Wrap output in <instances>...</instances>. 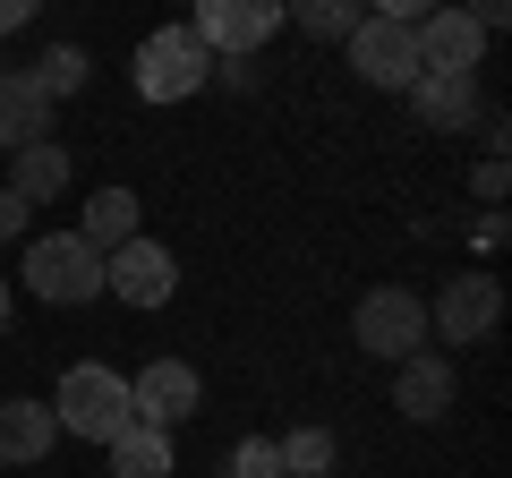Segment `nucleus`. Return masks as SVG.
I'll return each instance as SVG.
<instances>
[{
    "mask_svg": "<svg viewBox=\"0 0 512 478\" xmlns=\"http://www.w3.org/2000/svg\"><path fill=\"white\" fill-rule=\"evenodd\" d=\"M52 419H60V436L111 444L120 427H137V410H128V376L103 368V359H77V368L60 376V393H52Z\"/></svg>",
    "mask_w": 512,
    "mask_h": 478,
    "instance_id": "obj_1",
    "label": "nucleus"
},
{
    "mask_svg": "<svg viewBox=\"0 0 512 478\" xmlns=\"http://www.w3.org/2000/svg\"><path fill=\"white\" fill-rule=\"evenodd\" d=\"M410 111H419V129H436V137L478 129V111H487L478 69H419V77H410Z\"/></svg>",
    "mask_w": 512,
    "mask_h": 478,
    "instance_id": "obj_10",
    "label": "nucleus"
},
{
    "mask_svg": "<svg viewBox=\"0 0 512 478\" xmlns=\"http://www.w3.org/2000/svg\"><path fill=\"white\" fill-rule=\"evenodd\" d=\"M453 393H461V376H453L444 350H410V359H393V410H402V419L436 427L444 410H453Z\"/></svg>",
    "mask_w": 512,
    "mask_h": 478,
    "instance_id": "obj_11",
    "label": "nucleus"
},
{
    "mask_svg": "<svg viewBox=\"0 0 512 478\" xmlns=\"http://www.w3.org/2000/svg\"><path fill=\"white\" fill-rule=\"evenodd\" d=\"M470 18H478V35H495V26L512 18V0H470Z\"/></svg>",
    "mask_w": 512,
    "mask_h": 478,
    "instance_id": "obj_25",
    "label": "nucleus"
},
{
    "mask_svg": "<svg viewBox=\"0 0 512 478\" xmlns=\"http://www.w3.org/2000/svg\"><path fill=\"white\" fill-rule=\"evenodd\" d=\"M350 342H359L367 359H410V350H427V299L402 291V282L367 291L359 308H350Z\"/></svg>",
    "mask_w": 512,
    "mask_h": 478,
    "instance_id": "obj_4",
    "label": "nucleus"
},
{
    "mask_svg": "<svg viewBox=\"0 0 512 478\" xmlns=\"http://www.w3.org/2000/svg\"><path fill=\"white\" fill-rule=\"evenodd\" d=\"M359 18H367V0H282V26H299L316 43H342Z\"/></svg>",
    "mask_w": 512,
    "mask_h": 478,
    "instance_id": "obj_18",
    "label": "nucleus"
},
{
    "mask_svg": "<svg viewBox=\"0 0 512 478\" xmlns=\"http://www.w3.org/2000/svg\"><path fill=\"white\" fill-rule=\"evenodd\" d=\"M9 188H18L26 205L60 197V188H69V146H52V137H43V146H18L9 154Z\"/></svg>",
    "mask_w": 512,
    "mask_h": 478,
    "instance_id": "obj_15",
    "label": "nucleus"
},
{
    "mask_svg": "<svg viewBox=\"0 0 512 478\" xmlns=\"http://www.w3.org/2000/svg\"><path fill=\"white\" fill-rule=\"evenodd\" d=\"M26 299L43 308H86L103 299V248H86L77 231H52V239H26Z\"/></svg>",
    "mask_w": 512,
    "mask_h": 478,
    "instance_id": "obj_2",
    "label": "nucleus"
},
{
    "mask_svg": "<svg viewBox=\"0 0 512 478\" xmlns=\"http://www.w3.org/2000/svg\"><path fill=\"white\" fill-rule=\"evenodd\" d=\"M52 137V94L35 86V69H0V146H43Z\"/></svg>",
    "mask_w": 512,
    "mask_h": 478,
    "instance_id": "obj_13",
    "label": "nucleus"
},
{
    "mask_svg": "<svg viewBox=\"0 0 512 478\" xmlns=\"http://www.w3.org/2000/svg\"><path fill=\"white\" fill-rule=\"evenodd\" d=\"M26 214H35V205H26L9 180H0V239H26Z\"/></svg>",
    "mask_w": 512,
    "mask_h": 478,
    "instance_id": "obj_23",
    "label": "nucleus"
},
{
    "mask_svg": "<svg viewBox=\"0 0 512 478\" xmlns=\"http://www.w3.org/2000/svg\"><path fill=\"white\" fill-rule=\"evenodd\" d=\"M436 0H367V18H402V26H419Z\"/></svg>",
    "mask_w": 512,
    "mask_h": 478,
    "instance_id": "obj_24",
    "label": "nucleus"
},
{
    "mask_svg": "<svg viewBox=\"0 0 512 478\" xmlns=\"http://www.w3.org/2000/svg\"><path fill=\"white\" fill-rule=\"evenodd\" d=\"M137 214H146V205H137V188H103V197L86 205V222H77V239L111 257L120 239H137Z\"/></svg>",
    "mask_w": 512,
    "mask_h": 478,
    "instance_id": "obj_16",
    "label": "nucleus"
},
{
    "mask_svg": "<svg viewBox=\"0 0 512 478\" xmlns=\"http://www.w3.org/2000/svg\"><path fill=\"white\" fill-rule=\"evenodd\" d=\"M470 188H478V197H487V205H495V197H504V188H512V171H504V146H487V163L470 171Z\"/></svg>",
    "mask_w": 512,
    "mask_h": 478,
    "instance_id": "obj_22",
    "label": "nucleus"
},
{
    "mask_svg": "<svg viewBox=\"0 0 512 478\" xmlns=\"http://www.w3.org/2000/svg\"><path fill=\"white\" fill-rule=\"evenodd\" d=\"M52 436H60V419H52V402H0V461L18 470V461H43L52 453Z\"/></svg>",
    "mask_w": 512,
    "mask_h": 478,
    "instance_id": "obj_14",
    "label": "nucleus"
},
{
    "mask_svg": "<svg viewBox=\"0 0 512 478\" xmlns=\"http://www.w3.org/2000/svg\"><path fill=\"white\" fill-rule=\"evenodd\" d=\"M197 43L214 60H256L265 43L282 35V0H197Z\"/></svg>",
    "mask_w": 512,
    "mask_h": 478,
    "instance_id": "obj_5",
    "label": "nucleus"
},
{
    "mask_svg": "<svg viewBox=\"0 0 512 478\" xmlns=\"http://www.w3.org/2000/svg\"><path fill=\"white\" fill-rule=\"evenodd\" d=\"M342 52H350V69H359L367 86H384V94H410V77H419V35H410L402 18H359L342 35Z\"/></svg>",
    "mask_w": 512,
    "mask_h": 478,
    "instance_id": "obj_8",
    "label": "nucleus"
},
{
    "mask_svg": "<svg viewBox=\"0 0 512 478\" xmlns=\"http://www.w3.org/2000/svg\"><path fill=\"white\" fill-rule=\"evenodd\" d=\"M103 291L120 299V308H171V291H180V257H171L163 239H120L103 257Z\"/></svg>",
    "mask_w": 512,
    "mask_h": 478,
    "instance_id": "obj_7",
    "label": "nucleus"
},
{
    "mask_svg": "<svg viewBox=\"0 0 512 478\" xmlns=\"http://www.w3.org/2000/svg\"><path fill=\"white\" fill-rule=\"evenodd\" d=\"M86 69H94V60L77 52V43H52V52L35 60V86H43V94L60 103V94H77V86H86Z\"/></svg>",
    "mask_w": 512,
    "mask_h": 478,
    "instance_id": "obj_20",
    "label": "nucleus"
},
{
    "mask_svg": "<svg viewBox=\"0 0 512 478\" xmlns=\"http://www.w3.org/2000/svg\"><path fill=\"white\" fill-rule=\"evenodd\" d=\"M35 9H43V0H0V35H18V26L35 18Z\"/></svg>",
    "mask_w": 512,
    "mask_h": 478,
    "instance_id": "obj_26",
    "label": "nucleus"
},
{
    "mask_svg": "<svg viewBox=\"0 0 512 478\" xmlns=\"http://www.w3.org/2000/svg\"><path fill=\"white\" fill-rule=\"evenodd\" d=\"M197 402H205V385H197V368H188V359H154V368L128 376V410H137V427L180 436V427L197 419Z\"/></svg>",
    "mask_w": 512,
    "mask_h": 478,
    "instance_id": "obj_9",
    "label": "nucleus"
},
{
    "mask_svg": "<svg viewBox=\"0 0 512 478\" xmlns=\"http://www.w3.org/2000/svg\"><path fill=\"white\" fill-rule=\"evenodd\" d=\"M282 444V478H325L333 470V436L325 427H291V436H274Z\"/></svg>",
    "mask_w": 512,
    "mask_h": 478,
    "instance_id": "obj_19",
    "label": "nucleus"
},
{
    "mask_svg": "<svg viewBox=\"0 0 512 478\" xmlns=\"http://www.w3.org/2000/svg\"><path fill=\"white\" fill-rule=\"evenodd\" d=\"M103 453H111V478H171V436L163 427H120Z\"/></svg>",
    "mask_w": 512,
    "mask_h": 478,
    "instance_id": "obj_17",
    "label": "nucleus"
},
{
    "mask_svg": "<svg viewBox=\"0 0 512 478\" xmlns=\"http://www.w3.org/2000/svg\"><path fill=\"white\" fill-rule=\"evenodd\" d=\"M504 325V282L495 274H453L436 291V308H427V342H487V333Z\"/></svg>",
    "mask_w": 512,
    "mask_h": 478,
    "instance_id": "obj_6",
    "label": "nucleus"
},
{
    "mask_svg": "<svg viewBox=\"0 0 512 478\" xmlns=\"http://www.w3.org/2000/svg\"><path fill=\"white\" fill-rule=\"evenodd\" d=\"M205 86H214V52L197 43V26H154L137 43V94L146 103H188Z\"/></svg>",
    "mask_w": 512,
    "mask_h": 478,
    "instance_id": "obj_3",
    "label": "nucleus"
},
{
    "mask_svg": "<svg viewBox=\"0 0 512 478\" xmlns=\"http://www.w3.org/2000/svg\"><path fill=\"white\" fill-rule=\"evenodd\" d=\"M231 478H282V444H274V436H248V444L231 453Z\"/></svg>",
    "mask_w": 512,
    "mask_h": 478,
    "instance_id": "obj_21",
    "label": "nucleus"
},
{
    "mask_svg": "<svg viewBox=\"0 0 512 478\" xmlns=\"http://www.w3.org/2000/svg\"><path fill=\"white\" fill-rule=\"evenodd\" d=\"M410 35H419V69H478L487 60V35H478V18L461 0H436Z\"/></svg>",
    "mask_w": 512,
    "mask_h": 478,
    "instance_id": "obj_12",
    "label": "nucleus"
}]
</instances>
